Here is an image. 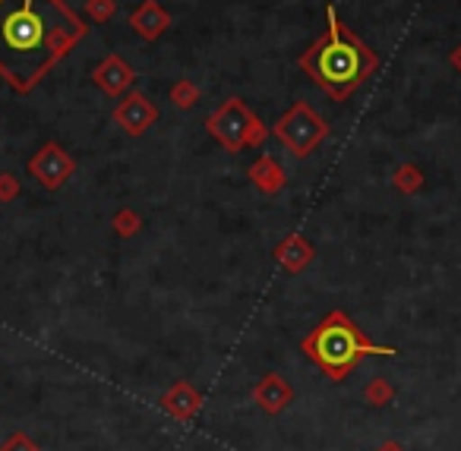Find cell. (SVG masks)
I'll list each match as a JSON object with an SVG mask.
<instances>
[{
  "mask_svg": "<svg viewBox=\"0 0 461 451\" xmlns=\"http://www.w3.org/2000/svg\"><path fill=\"white\" fill-rule=\"evenodd\" d=\"M83 35L64 0H0V77L26 95Z\"/></svg>",
  "mask_w": 461,
  "mask_h": 451,
  "instance_id": "obj_1",
  "label": "cell"
},
{
  "mask_svg": "<svg viewBox=\"0 0 461 451\" xmlns=\"http://www.w3.org/2000/svg\"><path fill=\"white\" fill-rule=\"evenodd\" d=\"M326 16H329L326 35H320V39L307 48V54L301 58V67L316 86H322L329 95L341 102V98L351 95L364 79L373 77L379 60L357 35L348 32V26H341L335 7H329Z\"/></svg>",
  "mask_w": 461,
  "mask_h": 451,
  "instance_id": "obj_2",
  "label": "cell"
},
{
  "mask_svg": "<svg viewBox=\"0 0 461 451\" xmlns=\"http://www.w3.org/2000/svg\"><path fill=\"white\" fill-rule=\"evenodd\" d=\"M303 354H307L332 382H345V375L351 373L364 356H395L398 350L366 341L357 325L341 310H335L303 338Z\"/></svg>",
  "mask_w": 461,
  "mask_h": 451,
  "instance_id": "obj_3",
  "label": "cell"
},
{
  "mask_svg": "<svg viewBox=\"0 0 461 451\" xmlns=\"http://www.w3.org/2000/svg\"><path fill=\"white\" fill-rule=\"evenodd\" d=\"M276 136L294 158H307V155L316 152V146L329 136V127L307 102H297L294 108L276 123Z\"/></svg>",
  "mask_w": 461,
  "mask_h": 451,
  "instance_id": "obj_4",
  "label": "cell"
},
{
  "mask_svg": "<svg viewBox=\"0 0 461 451\" xmlns=\"http://www.w3.org/2000/svg\"><path fill=\"white\" fill-rule=\"evenodd\" d=\"M209 133H215L230 152H238V149H244L247 142L259 140L257 121H253L250 111H247L238 98H230L224 108L215 111V117H209Z\"/></svg>",
  "mask_w": 461,
  "mask_h": 451,
  "instance_id": "obj_5",
  "label": "cell"
},
{
  "mask_svg": "<svg viewBox=\"0 0 461 451\" xmlns=\"http://www.w3.org/2000/svg\"><path fill=\"white\" fill-rule=\"evenodd\" d=\"M73 171H77V161H73L70 152H67L64 146H58V142H45V146L29 158V174L35 177V184L51 193L60 190V186L73 177Z\"/></svg>",
  "mask_w": 461,
  "mask_h": 451,
  "instance_id": "obj_6",
  "label": "cell"
},
{
  "mask_svg": "<svg viewBox=\"0 0 461 451\" xmlns=\"http://www.w3.org/2000/svg\"><path fill=\"white\" fill-rule=\"evenodd\" d=\"M155 117L158 114H155L152 102H149L146 95H140V92H130L114 108V123L123 127V133H130V136H142L155 123Z\"/></svg>",
  "mask_w": 461,
  "mask_h": 451,
  "instance_id": "obj_7",
  "label": "cell"
},
{
  "mask_svg": "<svg viewBox=\"0 0 461 451\" xmlns=\"http://www.w3.org/2000/svg\"><path fill=\"white\" fill-rule=\"evenodd\" d=\"M253 401H257V407L263 413L278 417V413L288 410V404L294 401V388H291V382L282 379L278 373H269L257 382V388H253Z\"/></svg>",
  "mask_w": 461,
  "mask_h": 451,
  "instance_id": "obj_8",
  "label": "cell"
},
{
  "mask_svg": "<svg viewBox=\"0 0 461 451\" xmlns=\"http://www.w3.org/2000/svg\"><path fill=\"white\" fill-rule=\"evenodd\" d=\"M161 410L177 419V423H190V419H196V413L203 410V394H199L190 382L180 379L161 394Z\"/></svg>",
  "mask_w": 461,
  "mask_h": 451,
  "instance_id": "obj_9",
  "label": "cell"
},
{
  "mask_svg": "<svg viewBox=\"0 0 461 451\" xmlns=\"http://www.w3.org/2000/svg\"><path fill=\"white\" fill-rule=\"evenodd\" d=\"M92 79H95L98 89L108 92V95H121V92L130 89V83H133V70H130L127 60H123V58L111 54V58H104L102 64L95 67Z\"/></svg>",
  "mask_w": 461,
  "mask_h": 451,
  "instance_id": "obj_10",
  "label": "cell"
},
{
  "mask_svg": "<svg viewBox=\"0 0 461 451\" xmlns=\"http://www.w3.org/2000/svg\"><path fill=\"white\" fill-rule=\"evenodd\" d=\"M130 26L142 35V39H158L167 29V14L155 4V0H146L133 16H130Z\"/></svg>",
  "mask_w": 461,
  "mask_h": 451,
  "instance_id": "obj_11",
  "label": "cell"
},
{
  "mask_svg": "<svg viewBox=\"0 0 461 451\" xmlns=\"http://www.w3.org/2000/svg\"><path fill=\"white\" fill-rule=\"evenodd\" d=\"M276 259L282 262L288 272H301L303 266H307L310 259H313V247H310L303 237H288V240H282L278 243V249H276Z\"/></svg>",
  "mask_w": 461,
  "mask_h": 451,
  "instance_id": "obj_12",
  "label": "cell"
},
{
  "mask_svg": "<svg viewBox=\"0 0 461 451\" xmlns=\"http://www.w3.org/2000/svg\"><path fill=\"white\" fill-rule=\"evenodd\" d=\"M250 177H253V184L259 186L263 193H278L285 186V174H282V167L276 165V161L269 158V155H263V158L253 165V171H250Z\"/></svg>",
  "mask_w": 461,
  "mask_h": 451,
  "instance_id": "obj_13",
  "label": "cell"
},
{
  "mask_svg": "<svg viewBox=\"0 0 461 451\" xmlns=\"http://www.w3.org/2000/svg\"><path fill=\"white\" fill-rule=\"evenodd\" d=\"M392 398H395V388H392L385 379H373L370 385L364 388V401L370 407H385Z\"/></svg>",
  "mask_w": 461,
  "mask_h": 451,
  "instance_id": "obj_14",
  "label": "cell"
},
{
  "mask_svg": "<svg viewBox=\"0 0 461 451\" xmlns=\"http://www.w3.org/2000/svg\"><path fill=\"white\" fill-rule=\"evenodd\" d=\"M140 224H142V221H140V215H136L133 209H121V212L114 215V230H117L121 237H133L136 230H140Z\"/></svg>",
  "mask_w": 461,
  "mask_h": 451,
  "instance_id": "obj_15",
  "label": "cell"
},
{
  "mask_svg": "<svg viewBox=\"0 0 461 451\" xmlns=\"http://www.w3.org/2000/svg\"><path fill=\"white\" fill-rule=\"evenodd\" d=\"M0 451H41V448L29 432H10V436L4 438V445H0Z\"/></svg>",
  "mask_w": 461,
  "mask_h": 451,
  "instance_id": "obj_16",
  "label": "cell"
},
{
  "mask_svg": "<svg viewBox=\"0 0 461 451\" xmlns=\"http://www.w3.org/2000/svg\"><path fill=\"white\" fill-rule=\"evenodd\" d=\"M114 0H86V14L95 23H108L114 16Z\"/></svg>",
  "mask_w": 461,
  "mask_h": 451,
  "instance_id": "obj_17",
  "label": "cell"
},
{
  "mask_svg": "<svg viewBox=\"0 0 461 451\" xmlns=\"http://www.w3.org/2000/svg\"><path fill=\"white\" fill-rule=\"evenodd\" d=\"M23 193V184L14 177V174H0V203H14L16 196Z\"/></svg>",
  "mask_w": 461,
  "mask_h": 451,
  "instance_id": "obj_18",
  "label": "cell"
},
{
  "mask_svg": "<svg viewBox=\"0 0 461 451\" xmlns=\"http://www.w3.org/2000/svg\"><path fill=\"white\" fill-rule=\"evenodd\" d=\"M174 98H177V104H180V108H190V104H193V98H196V92H193V86L180 83L177 89H174Z\"/></svg>",
  "mask_w": 461,
  "mask_h": 451,
  "instance_id": "obj_19",
  "label": "cell"
},
{
  "mask_svg": "<svg viewBox=\"0 0 461 451\" xmlns=\"http://www.w3.org/2000/svg\"><path fill=\"white\" fill-rule=\"evenodd\" d=\"M376 451H404V448H402L398 442H385V445H379Z\"/></svg>",
  "mask_w": 461,
  "mask_h": 451,
  "instance_id": "obj_20",
  "label": "cell"
},
{
  "mask_svg": "<svg viewBox=\"0 0 461 451\" xmlns=\"http://www.w3.org/2000/svg\"><path fill=\"white\" fill-rule=\"evenodd\" d=\"M455 67H458V70H461V48H458V51H455Z\"/></svg>",
  "mask_w": 461,
  "mask_h": 451,
  "instance_id": "obj_21",
  "label": "cell"
}]
</instances>
